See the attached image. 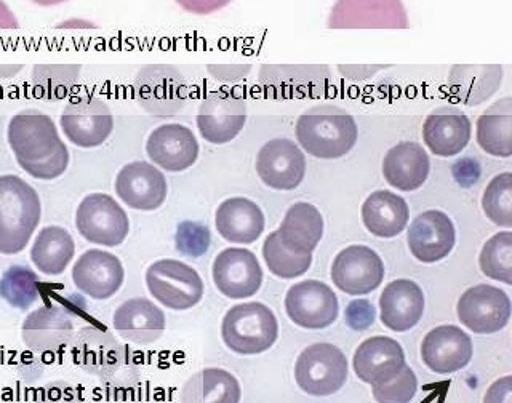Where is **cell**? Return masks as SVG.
Wrapping results in <instances>:
<instances>
[{
	"label": "cell",
	"mask_w": 512,
	"mask_h": 403,
	"mask_svg": "<svg viewBox=\"0 0 512 403\" xmlns=\"http://www.w3.org/2000/svg\"><path fill=\"white\" fill-rule=\"evenodd\" d=\"M119 356V344L109 333L95 327L80 332L74 359L88 372L95 375L111 373L117 367Z\"/></svg>",
	"instance_id": "cell-36"
},
{
	"label": "cell",
	"mask_w": 512,
	"mask_h": 403,
	"mask_svg": "<svg viewBox=\"0 0 512 403\" xmlns=\"http://www.w3.org/2000/svg\"><path fill=\"white\" fill-rule=\"evenodd\" d=\"M472 125L461 109L442 106L424 120L423 141L439 157L458 156L471 141Z\"/></svg>",
	"instance_id": "cell-23"
},
{
	"label": "cell",
	"mask_w": 512,
	"mask_h": 403,
	"mask_svg": "<svg viewBox=\"0 0 512 403\" xmlns=\"http://www.w3.org/2000/svg\"><path fill=\"white\" fill-rule=\"evenodd\" d=\"M256 173L268 188L292 191L306 176V157L298 144L287 138H276L258 152Z\"/></svg>",
	"instance_id": "cell-16"
},
{
	"label": "cell",
	"mask_w": 512,
	"mask_h": 403,
	"mask_svg": "<svg viewBox=\"0 0 512 403\" xmlns=\"http://www.w3.org/2000/svg\"><path fill=\"white\" fill-rule=\"evenodd\" d=\"M39 284V277L32 269L12 266L0 279V298L12 308L26 311L39 300Z\"/></svg>",
	"instance_id": "cell-39"
},
{
	"label": "cell",
	"mask_w": 512,
	"mask_h": 403,
	"mask_svg": "<svg viewBox=\"0 0 512 403\" xmlns=\"http://www.w3.org/2000/svg\"><path fill=\"white\" fill-rule=\"evenodd\" d=\"M477 143L487 154L512 156V100L509 96L493 103L477 120Z\"/></svg>",
	"instance_id": "cell-33"
},
{
	"label": "cell",
	"mask_w": 512,
	"mask_h": 403,
	"mask_svg": "<svg viewBox=\"0 0 512 403\" xmlns=\"http://www.w3.org/2000/svg\"><path fill=\"white\" fill-rule=\"evenodd\" d=\"M277 232L293 252L312 253L324 236V218L314 205L298 202L288 208Z\"/></svg>",
	"instance_id": "cell-32"
},
{
	"label": "cell",
	"mask_w": 512,
	"mask_h": 403,
	"mask_svg": "<svg viewBox=\"0 0 512 403\" xmlns=\"http://www.w3.org/2000/svg\"><path fill=\"white\" fill-rule=\"evenodd\" d=\"M80 71L79 64H39L32 69V87L42 100H64L76 87Z\"/></svg>",
	"instance_id": "cell-37"
},
{
	"label": "cell",
	"mask_w": 512,
	"mask_h": 403,
	"mask_svg": "<svg viewBox=\"0 0 512 403\" xmlns=\"http://www.w3.org/2000/svg\"><path fill=\"white\" fill-rule=\"evenodd\" d=\"M212 276L221 295L231 300L250 298L263 284L260 261L247 248L223 250L213 261Z\"/></svg>",
	"instance_id": "cell-14"
},
{
	"label": "cell",
	"mask_w": 512,
	"mask_h": 403,
	"mask_svg": "<svg viewBox=\"0 0 512 403\" xmlns=\"http://www.w3.org/2000/svg\"><path fill=\"white\" fill-rule=\"evenodd\" d=\"M263 258L271 274L287 280L304 276L312 264V253H296L285 247L277 231L264 240Z\"/></svg>",
	"instance_id": "cell-38"
},
{
	"label": "cell",
	"mask_w": 512,
	"mask_h": 403,
	"mask_svg": "<svg viewBox=\"0 0 512 403\" xmlns=\"http://www.w3.org/2000/svg\"><path fill=\"white\" fill-rule=\"evenodd\" d=\"M221 336L232 352L240 356H256L269 351L279 336L274 312L263 303L232 306L221 324Z\"/></svg>",
	"instance_id": "cell-4"
},
{
	"label": "cell",
	"mask_w": 512,
	"mask_h": 403,
	"mask_svg": "<svg viewBox=\"0 0 512 403\" xmlns=\"http://www.w3.org/2000/svg\"><path fill=\"white\" fill-rule=\"evenodd\" d=\"M60 127L77 148H98L112 135L114 116L108 104L98 96H79L64 108Z\"/></svg>",
	"instance_id": "cell-8"
},
{
	"label": "cell",
	"mask_w": 512,
	"mask_h": 403,
	"mask_svg": "<svg viewBox=\"0 0 512 403\" xmlns=\"http://www.w3.org/2000/svg\"><path fill=\"white\" fill-rule=\"evenodd\" d=\"M328 28H408L402 0H336Z\"/></svg>",
	"instance_id": "cell-15"
},
{
	"label": "cell",
	"mask_w": 512,
	"mask_h": 403,
	"mask_svg": "<svg viewBox=\"0 0 512 403\" xmlns=\"http://www.w3.org/2000/svg\"><path fill=\"white\" fill-rule=\"evenodd\" d=\"M7 140L18 165L36 180H56L68 170V146L52 117L39 109L16 112L8 124Z\"/></svg>",
	"instance_id": "cell-1"
},
{
	"label": "cell",
	"mask_w": 512,
	"mask_h": 403,
	"mask_svg": "<svg viewBox=\"0 0 512 403\" xmlns=\"http://www.w3.org/2000/svg\"><path fill=\"white\" fill-rule=\"evenodd\" d=\"M424 314V293L420 285L397 279L380 296V319L391 332L404 333L420 324Z\"/></svg>",
	"instance_id": "cell-24"
},
{
	"label": "cell",
	"mask_w": 512,
	"mask_h": 403,
	"mask_svg": "<svg viewBox=\"0 0 512 403\" xmlns=\"http://www.w3.org/2000/svg\"><path fill=\"white\" fill-rule=\"evenodd\" d=\"M42 216L39 194L20 176H0V253L12 256L31 242Z\"/></svg>",
	"instance_id": "cell-3"
},
{
	"label": "cell",
	"mask_w": 512,
	"mask_h": 403,
	"mask_svg": "<svg viewBox=\"0 0 512 403\" xmlns=\"http://www.w3.org/2000/svg\"><path fill=\"white\" fill-rule=\"evenodd\" d=\"M247 122L244 96L229 90L210 92L197 112V128L205 141L226 144L234 140Z\"/></svg>",
	"instance_id": "cell-12"
},
{
	"label": "cell",
	"mask_w": 512,
	"mask_h": 403,
	"mask_svg": "<svg viewBox=\"0 0 512 403\" xmlns=\"http://www.w3.org/2000/svg\"><path fill=\"white\" fill-rule=\"evenodd\" d=\"M146 285L154 300L172 311H188L204 298L199 272L178 260H160L146 271Z\"/></svg>",
	"instance_id": "cell-5"
},
{
	"label": "cell",
	"mask_w": 512,
	"mask_h": 403,
	"mask_svg": "<svg viewBox=\"0 0 512 403\" xmlns=\"http://www.w3.org/2000/svg\"><path fill=\"white\" fill-rule=\"evenodd\" d=\"M408 248L421 263H437L452 253L456 242L453 221L440 210L416 216L407 234Z\"/></svg>",
	"instance_id": "cell-21"
},
{
	"label": "cell",
	"mask_w": 512,
	"mask_h": 403,
	"mask_svg": "<svg viewBox=\"0 0 512 403\" xmlns=\"http://www.w3.org/2000/svg\"><path fill=\"white\" fill-rule=\"evenodd\" d=\"M383 66H338V71L344 77L352 80L368 79L375 76L376 72L381 71Z\"/></svg>",
	"instance_id": "cell-48"
},
{
	"label": "cell",
	"mask_w": 512,
	"mask_h": 403,
	"mask_svg": "<svg viewBox=\"0 0 512 403\" xmlns=\"http://www.w3.org/2000/svg\"><path fill=\"white\" fill-rule=\"evenodd\" d=\"M199 152V141L186 125H160L152 130L146 141V154L152 164L165 172L188 170L196 164Z\"/></svg>",
	"instance_id": "cell-19"
},
{
	"label": "cell",
	"mask_w": 512,
	"mask_h": 403,
	"mask_svg": "<svg viewBox=\"0 0 512 403\" xmlns=\"http://www.w3.org/2000/svg\"><path fill=\"white\" fill-rule=\"evenodd\" d=\"M125 271L119 258L104 250H88L72 268V280L80 293L92 300H109L124 285Z\"/></svg>",
	"instance_id": "cell-18"
},
{
	"label": "cell",
	"mask_w": 512,
	"mask_h": 403,
	"mask_svg": "<svg viewBox=\"0 0 512 403\" xmlns=\"http://www.w3.org/2000/svg\"><path fill=\"white\" fill-rule=\"evenodd\" d=\"M56 28H95V24L88 23V21L84 20H69L64 21V23L58 24Z\"/></svg>",
	"instance_id": "cell-50"
},
{
	"label": "cell",
	"mask_w": 512,
	"mask_h": 403,
	"mask_svg": "<svg viewBox=\"0 0 512 403\" xmlns=\"http://www.w3.org/2000/svg\"><path fill=\"white\" fill-rule=\"evenodd\" d=\"M264 224L261 208L245 197L224 200L216 210V231L231 244H253L263 234Z\"/></svg>",
	"instance_id": "cell-28"
},
{
	"label": "cell",
	"mask_w": 512,
	"mask_h": 403,
	"mask_svg": "<svg viewBox=\"0 0 512 403\" xmlns=\"http://www.w3.org/2000/svg\"><path fill=\"white\" fill-rule=\"evenodd\" d=\"M80 236L90 244L119 247L127 239L130 221L114 197L95 192L80 202L76 213Z\"/></svg>",
	"instance_id": "cell-7"
},
{
	"label": "cell",
	"mask_w": 512,
	"mask_h": 403,
	"mask_svg": "<svg viewBox=\"0 0 512 403\" xmlns=\"http://www.w3.org/2000/svg\"><path fill=\"white\" fill-rule=\"evenodd\" d=\"M482 208L488 220L501 228H512V175H496L482 196Z\"/></svg>",
	"instance_id": "cell-41"
},
{
	"label": "cell",
	"mask_w": 512,
	"mask_h": 403,
	"mask_svg": "<svg viewBox=\"0 0 512 403\" xmlns=\"http://www.w3.org/2000/svg\"><path fill=\"white\" fill-rule=\"evenodd\" d=\"M332 280L346 295H368L383 284V260L372 248L351 245L336 255Z\"/></svg>",
	"instance_id": "cell-13"
},
{
	"label": "cell",
	"mask_w": 512,
	"mask_h": 403,
	"mask_svg": "<svg viewBox=\"0 0 512 403\" xmlns=\"http://www.w3.org/2000/svg\"><path fill=\"white\" fill-rule=\"evenodd\" d=\"M405 365L404 349L388 336H372L357 348L352 367L365 384L389 380Z\"/></svg>",
	"instance_id": "cell-26"
},
{
	"label": "cell",
	"mask_w": 512,
	"mask_h": 403,
	"mask_svg": "<svg viewBox=\"0 0 512 403\" xmlns=\"http://www.w3.org/2000/svg\"><path fill=\"white\" fill-rule=\"evenodd\" d=\"M330 82L327 66H263L260 84L272 98H304L319 96Z\"/></svg>",
	"instance_id": "cell-22"
},
{
	"label": "cell",
	"mask_w": 512,
	"mask_h": 403,
	"mask_svg": "<svg viewBox=\"0 0 512 403\" xmlns=\"http://www.w3.org/2000/svg\"><path fill=\"white\" fill-rule=\"evenodd\" d=\"M16 28H18V20L13 15L12 8L8 7L4 0H0V29Z\"/></svg>",
	"instance_id": "cell-49"
},
{
	"label": "cell",
	"mask_w": 512,
	"mask_h": 403,
	"mask_svg": "<svg viewBox=\"0 0 512 403\" xmlns=\"http://www.w3.org/2000/svg\"><path fill=\"white\" fill-rule=\"evenodd\" d=\"M479 264L488 279L512 285V232H498L488 239L480 252Z\"/></svg>",
	"instance_id": "cell-40"
},
{
	"label": "cell",
	"mask_w": 512,
	"mask_h": 403,
	"mask_svg": "<svg viewBox=\"0 0 512 403\" xmlns=\"http://www.w3.org/2000/svg\"><path fill=\"white\" fill-rule=\"evenodd\" d=\"M503 82L501 64H456L448 74L453 98L466 106H479L490 100Z\"/></svg>",
	"instance_id": "cell-27"
},
{
	"label": "cell",
	"mask_w": 512,
	"mask_h": 403,
	"mask_svg": "<svg viewBox=\"0 0 512 403\" xmlns=\"http://www.w3.org/2000/svg\"><path fill=\"white\" fill-rule=\"evenodd\" d=\"M295 380L308 396H333L348 380V360L333 344H312L296 360Z\"/></svg>",
	"instance_id": "cell-6"
},
{
	"label": "cell",
	"mask_w": 512,
	"mask_h": 403,
	"mask_svg": "<svg viewBox=\"0 0 512 403\" xmlns=\"http://www.w3.org/2000/svg\"><path fill=\"white\" fill-rule=\"evenodd\" d=\"M76 253L71 234L60 226H47L37 234L31 248V261L45 276H60Z\"/></svg>",
	"instance_id": "cell-34"
},
{
	"label": "cell",
	"mask_w": 512,
	"mask_h": 403,
	"mask_svg": "<svg viewBox=\"0 0 512 403\" xmlns=\"http://www.w3.org/2000/svg\"><path fill=\"white\" fill-rule=\"evenodd\" d=\"M29 2L39 5V7H56V5L64 4L68 0H29Z\"/></svg>",
	"instance_id": "cell-51"
},
{
	"label": "cell",
	"mask_w": 512,
	"mask_h": 403,
	"mask_svg": "<svg viewBox=\"0 0 512 403\" xmlns=\"http://www.w3.org/2000/svg\"><path fill=\"white\" fill-rule=\"evenodd\" d=\"M474 356L471 336L456 325H440L424 336L421 359L437 375L460 372Z\"/></svg>",
	"instance_id": "cell-20"
},
{
	"label": "cell",
	"mask_w": 512,
	"mask_h": 403,
	"mask_svg": "<svg viewBox=\"0 0 512 403\" xmlns=\"http://www.w3.org/2000/svg\"><path fill=\"white\" fill-rule=\"evenodd\" d=\"M346 322L352 330H365L375 322V308L367 300L352 301L346 311Z\"/></svg>",
	"instance_id": "cell-44"
},
{
	"label": "cell",
	"mask_w": 512,
	"mask_h": 403,
	"mask_svg": "<svg viewBox=\"0 0 512 403\" xmlns=\"http://www.w3.org/2000/svg\"><path fill=\"white\" fill-rule=\"evenodd\" d=\"M484 402H512V378L504 376L501 380L492 384L485 394Z\"/></svg>",
	"instance_id": "cell-46"
},
{
	"label": "cell",
	"mask_w": 512,
	"mask_h": 403,
	"mask_svg": "<svg viewBox=\"0 0 512 403\" xmlns=\"http://www.w3.org/2000/svg\"><path fill=\"white\" fill-rule=\"evenodd\" d=\"M359 138L356 120L348 111L320 104L301 114L296 122V140L317 159H340L351 152Z\"/></svg>",
	"instance_id": "cell-2"
},
{
	"label": "cell",
	"mask_w": 512,
	"mask_h": 403,
	"mask_svg": "<svg viewBox=\"0 0 512 403\" xmlns=\"http://www.w3.org/2000/svg\"><path fill=\"white\" fill-rule=\"evenodd\" d=\"M431 160L423 146L412 141L389 149L383 160L384 180L402 192L420 189L428 180Z\"/></svg>",
	"instance_id": "cell-29"
},
{
	"label": "cell",
	"mask_w": 512,
	"mask_h": 403,
	"mask_svg": "<svg viewBox=\"0 0 512 403\" xmlns=\"http://www.w3.org/2000/svg\"><path fill=\"white\" fill-rule=\"evenodd\" d=\"M71 317L61 306H47L29 314L24 320L23 340L32 351L50 352L60 349L71 340Z\"/></svg>",
	"instance_id": "cell-30"
},
{
	"label": "cell",
	"mask_w": 512,
	"mask_h": 403,
	"mask_svg": "<svg viewBox=\"0 0 512 403\" xmlns=\"http://www.w3.org/2000/svg\"><path fill=\"white\" fill-rule=\"evenodd\" d=\"M410 210L404 197L394 192H372L362 205V221L373 236L392 239L407 228Z\"/></svg>",
	"instance_id": "cell-31"
},
{
	"label": "cell",
	"mask_w": 512,
	"mask_h": 403,
	"mask_svg": "<svg viewBox=\"0 0 512 403\" xmlns=\"http://www.w3.org/2000/svg\"><path fill=\"white\" fill-rule=\"evenodd\" d=\"M285 311L298 327L322 330L335 324L340 314V303L332 288L324 282L304 280L288 290Z\"/></svg>",
	"instance_id": "cell-11"
},
{
	"label": "cell",
	"mask_w": 512,
	"mask_h": 403,
	"mask_svg": "<svg viewBox=\"0 0 512 403\" xmlns=\"http://www.w3.org/2000/svg\"><path fill=\"white\" fill-rule=\"evenodd\" d=\"M373 397L380 403L412 402L418 391V380L415 372L407 364L400 368L389 380L373 384Z\"/></svg>",
	"instance_id": "cell-42"
},
{
	"label": "cell",
	"mask_w": 512,
	"mask_h": 403,
	"mask_svg": "<svg viewBox=\"0 0 512 403\" xmlns=\"http://www.w3.org/2000/svg\"><path fill=\"white\" fill-rule=\"evenodd\" d=\"M133 88L141 108L156 117H172L186 100L183 76L168 64H151L141 69Z\"/></svg>",
	"instance_id": "cell-9"
},
{
	"label": "cell",
	"mask_w": 512,
	"mask_h": 403,
	"mask_svg": "<svg viewBox=\"0 0 512 403\" xmlns=\"http://www.w3.org/2000/svg\"><path fill=\"white\" fill-rule=\"evenodd\" d=\"M114 330L130 343L148 346L164 335L167 320L162 309L146 298H133L117 308L112 319Z\"/></svg>",
	"instance_id": "cell-25"
},
{
	"label": "cell",
	"mask_w": 512,
	"mask_h": 403,
	"mask_svg": "<svg viewBox=\"0 0 512 403\" xmlns=\"http://www.w3.org/2000/svg\"><path fill=\"white\" fill-rule=\"evenodd\" d=\"M240 397L239 381L221 368H205L181 389V402L188 403H237Z\"/></svg>",
	"instance_id": "cell-35"
},
{
	"label": "cell",
	"mask_w": 512,
	"mask_h": 403,
	"mask_svg": "<svg viewBox=\"0 0 512 403\" xmlns=\"http://www.w3.org/2000/svg\"><path fill=\"white\" fill-rule=\"evenodd\" d=\"M167 192L164 173L143 160L130 162L117 173L116 194L133 210L154 212L164 205Z\"/></svg>",
	"instance_id": "cell-17"
},
{
	"label": "cell",
	"mask_w": 512,
	"mask_h": 403,
	"mask_svg": "<svg viewBox=\"0 0 512 403\" xmlns=\"http://www.w3.org/2000/svg\"><path fill=\"white\" fill-rule=\"evenodd\" d=\"M456 314L464 327L477 335H493L511 319L509 296L493 285H476L461 295Z\"/></svg>",
	"instance_id": "cell-10"
},
{
	"label": "cell",
	"mask_w": 512,
	"mask_h": 403,
	"mask_svg": "<svg viewBox=\"0 0 512 403\" xmlns=\"http://www.w3.org/2000/svg\"><path fill=\"white\" fill-rule=\"evenodd\" d=\"M208 72L212 74L215 79L220 80H239L244 79L250 72V66H239V64H231V66H208Z\"/></svg>",
	"instance_id": "cell-47"
},
{
	"label": "cell",
	"mask_w": 512,
	"mask_h": 403,
	"mask_svg": "<svg viewBox=\"0 0 512 403\" xmlns=\"http://www.w3.org/2000/svg\"><path fill=\"white\" fill-rule=\"evenodd\" d=\"M184 12L192 15H210L231 4V0H175Z\"/></svg>",
	"instance_id": "cell-45"
},
{
	"label": "cell",
	"mask_w": 512,
	"mask_h": 403,
	"mask_svg": "<svg viewBox=\"0 0 512 403\" xmlns=\"http://www.w3.org/2000/svg\"><path fill=\"white\" fill-rule=\"evenodd\" d=\"M175 242L178 252L197 258L210 247V232L202 224L184 221L178 226Z\"/></svg>",
	"instance_id": "cell-43"
}]
</instances>
